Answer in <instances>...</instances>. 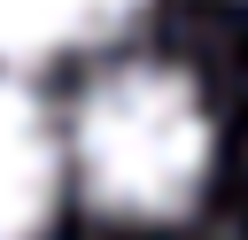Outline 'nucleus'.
Masks as SVG:
<instances>
[{"label": "nucleus", "instance_id": "obj_1", "mask_svg": "<svg viewBox=\"0 0 248 240\" xmlns=\"http://www.w3.org/2000/svg\"><path fill=\"white\" fill-rule=\"evenodd\" d=\"M209 108L186 70L170 62H124L108 70L70 124V163L85 178V201L124 225H170L209 186Z\"/></svg>", "mask_w": 248, "mask_h": 240}, {"label": "nucleus", "instance_id": "obj_2", "mask_svg": "<svg viewBox=\"0 0 248 240\" xmlns=\"http://www.w3.org/2000/svg\"><path fill=\"white\" fill-rule=\"evenodd\" d=\"M62 186V139L39 116V101L0 77V240H39Z\"/></svg>", "mask_w": 248, "mask_h": 240}, {"label": "nucleus", "instance_id": "obj_3", "mask_svg": "<svg viewBox=\"0 0 248 240\" xmlns=\"http://www.w3.org/2000/svg\"><path fill=\"white\" fill-rule=\"evenodd\" d=\"M147 0H0V62H46L93 39H116Z\"/></svg>", "mask_w": 248, "mask_h": 240}]
</instances>
